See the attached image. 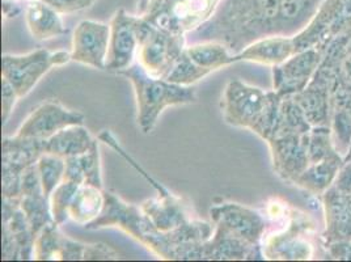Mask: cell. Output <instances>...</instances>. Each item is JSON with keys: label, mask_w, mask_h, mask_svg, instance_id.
<instances>
[{"label": "cell", "mask_w": 351, "mask_h": 262, "mask_svg": "<svg viewBox=\"0 0 351 262\" xmlns=\"http://www.w3.org/2000/svg\"><path fill=\"white\" fill-rule=\"evenodd\" d=\"M280 99L277 92L266 93L241 80H231L223 92L220 108L228 125L254 131L269 141L278 125Z\"/></svg>", "instance_id": "cell-1"}, {"label": "cell", "mask_w": 351, "mask_h": 262, "mask_svg": "<svg viewBox=\"0 0 351 262\" xmlns=\"http://www.w3.org/2000/svg\"><path fill=\"white\" fill-rule=\"evenodd\" d=\"M118 227L139 240L162 260H184V252L169 235L160 233L136 204H126L110 191H105L101 215L86 226L87 230Z\"/></svg>", "instance_id": "cell-2"}, {"label": "cell", "mask_w": 351, "mask_h": 262, "mask_svg": "<svg viewBox=\"0 0 351 262\" xmlns=\"http://www.w3.org/2000/svg\"><path fill=\"white\" fill-rule=\"evenodd\" d=\"M132 82L136 108L138 123L145 134L155 129L159 117L168 106L189 105L197 102V92L193 86H178L167 79L155 78L147 73L139 62L118 73Z\"/></svg>", "instance_id": "cell-3"}, {"label": "cell", "mask_w": 351, "mask_h": 262, "mask_svg": "<svg viewBox=\"0 0 351 262\" xmlns=\"http://www.w3.org/2000/svg\"><path fill=\"white\" fill-rule=\"evenodd\" d=\"M138 38V62L152 76L167 79L186 47L184 34H177L146 19H139Z\"/></svg>", "instance_id": "cell-4"}, {"label": "cell", "mask_w": 351, "mask_h": 262, "mask_svg": "<svg viewBox=\"0 0 351 262\" xmlns=\"http://www.w3.org/2000/svg\"><path fill=\"white\" fill-rule=\"evenodd\" d=\"M69 62H71V53L63 50L50 51L38 49L21 56L4 54L1 57V79H5L15 88L21 99L37 86L45 73Z\"/></svg>", "instance_id": "cell-5"}, {"label": "cell", "mask_w": 351, "mask_h": 262, "mask_svg": "<svg viewBox=\"0 0 351 262\" xmlns=\"http://www.w3.org/2000/svg\"><path fill=\"white\" fill-rule=\"evenodd\" d=\"M45 139L7 136L1 143V190L3 198L21 195V177L27 168L44 155Z\"/></svg>", "instance_id": "cell-6"}, {"label": "cell", "mask_w": 351, "mask_h": 262, "mask_svg": "<svg viewBox=\"0 0 351 262\" xmlns=\"http://www.w3.org/2000/svg\"><path fill=\"white\" fill-rule=\"evenodd\" d=\"M36 236L19 198H3V260L33 259Z\"/></svg>", "instance_id": "cell-7"}, {"label": "cell", "mask_w": 351, "mask_h": 262, "mask_svg": "<svg viewBox=\"0 0 351 262\" xmlns=\"http://www.w3.org/2000/svg\"><path fill=\"white\" fill-rule=\"evenodd\" d=\"M75 125H84V116L82 113L67 109L57 102H46L30 113L16 135L21 138L49 139L58 131Z\"/></svg>", "instance_id": "cell-8"}, {"label": "cell", "mask_w": 351, "mask_h": 262, "mask_svg": "<svg viewBox=\"0 0 351 262\" xmlns=\"http://www.w3.org/2000/svg\"><path fill=\"white\" fill-rule=\"evenodd\" d=\"M210 217L215 226L257 247L265 231L263 218L254 210L234 202H221L210 209Z\"/></svg>", "instance_id": "cell-9"}, {"label": "cell", "mask_w": 351, "mask_h": 262, "mask_svg": "<svg viewBox=\"0 0 351 262\" xmlns=\"http://www.w3.org/2000/svg\"><path fill=\"white\" fill-rule=\"evenodd\" d=\"M110 41V25L86 20L73 30L71 60L105 70Z\"/></svg>", "instance_id": "cell-10"}, {"label": "cell", "mask_w": 351, "mask_h": 262, "mask_svg": "<svg viewBox=\"0 0 351 262\" xmlns=\"http://www.w3.org/2000/svg\"><path fill=\"white\" fill-rule=\"evenodd\" d=\"M139 19L118 11L110 23V41L105 70L121 73L130 67L138 54Z\"/></svg>", "instance_id": "cell-11"}, {"label": "cell", "mask_w": 351, "mask_h": 262, "mask_svg": "<svg viewBox=\"0 0 351 262\" xmlns=\"http://www.w3.org/2000/svg\"><path fill=\"white\" fill-rule=\"evenodd\" d=\"M58 227V224L53 222L38 233L34 241L33 259L40 261L84 260L87 244L66 237Z\"/></svg>", "instance_id": "cell-12"}, {"label": "cell", "mask_w": 351, "mask_h": 262, "mask_svg": "<svg viewBox=\"0 0 351 262\" xmlns=\"http://www.w3.org/2000/svg\"><path fill=\"white\" fill-rule=\"evenodd\" d=\"M293 38L286 36H269L247 46L239 54H234L232 62H253L266 66H278L296 54Z\"/></svg>", "instance_id": "cell-13"}, {"label": "cell", "mask_w": 351, "mask_h": 262, "mask_svg": "<svg viewBox=\"0 0 351 262\" xmlns=\"http://www.w3.org/2000/svg\"><path fill=\"white\" fill-rule=\"evenodd\" d=\"M254 248L215 226L214 235L202 244L201 260H247L253 256Z\"/></svg>", "instance_id": "cell-14"}, {"label": "cell", "mask_w": 351, "mask_h": 262, "mask_svg": "<svg viewBox=\"0 0 351 262\" xmlns=\"http://www.w3.org/2000/svg\"><path fill=\"white\" fill-rule=\"evenodd\" d=\"M95 141L96 139L83 125H75L45 139V154H53L63 159L80 156L87 152Z\"/></svg>", "instance_id": "cell-15"}, {"label": "cell", "mask_w": 351, "mask_h": 262, "mask_svg": "<svg viewBox=\"0 0 351 262\" xmlns=\"http://www.w3.org/2000/svg\"><path fill=\"white\" fill-rule=\"evenodd\" d=\"M25 21L32 36L37 41H46L67 33L59 12L43 0L29 3L25 12Z\"/></svg>", "instance_id": "cell-16"}, {"label": "cell", "mask_w": 351, "mask_h": 262, "mask_svg": "<svg viewBox=\"0 0 351 262\" xmlns=\"http://www.w3.org/2000/svg\"><path fill=\"white\" fill-rule=\"evenodd\" d=\"M105 207V190L93 185L83 184L76 190L69 215L75 223L88 226L101 215Z\"/></svg>", "instance_id": "cell-17"}, {"label": "cell", "mask_w": 351, "mask_h": 262, "mask_svg": "<svg viewBox=\"0 0 351 262\" xmlns=\"http://www.w3.org/2000/svg\"><path fill=\"white\" fill-rule=\"evenodd\" d=\"M185 53L198 66L214 73L232 64V54L226 45L217 41H202L185 47Z\"/></svg>", "instance_id": "cell-18"}, {"label": "cell", "mask_w": 351, "mask_h": 262, "mask_svg": "<svg viewBox=\"0 0 351 262\" xmlns=\"http://www.w3.org/2000/svg\"><path fill=\"white\" fill-rule=\"evenodd\" d=\"M37 169L45 197L50 200L51 193L64 178L66 159L53 154H44L37 161Z\"/></svg>", "instance_id": "cell-19"}, {"label": "cell", "mask_w": 351, "mask_h": 262, "mask_svg": "<svg viewBox=\"0 0 351 262\" xmlns=\"http://www.w3.org/2000/svg\"><path fill=\"white\" fill-rule=\"evenodd\" d=\"M210 73H211L208 70L195 64L184 50L180 58L177 59L172 71L167 76V80L178 86L189 87L195 84L197 82L202 80Z\"/></svg>", "instance_id": "cell-20"}, {"label": "cell", "mask_w": 351, "mask_h": 262, "mask_svg": "<svg viewBox=\"0 0 351 262\" xmlns=\"http://www.w3.org/2000/svg\"><path fill=\"white\" fill-rule=\"evenodd\" d=\"M79 187L80 185L76 182L62 181L56 190L51 193V195H50L51 215L58 226H62L67 219L70 218L69 209H70L73 195H75L76 190L79 189Z\"/></svg>", "instance_id": "cell-21"}, {"label": "cell", "mask_w": 351, "mask_h": 262, "mask_svg": "<svg viewBox=\"0 0 351 262\" xmlns=\"http://www.w3.org/2000/svg\"><path fill=\"white\" fill-rule=\"evenodd\" d=\"M79 159L82 163V168L86 177L84 184L103 189V175H101V163H100V151H99L97 139L86 154L79 156Z\"/></svg>", "instance_id": "cell-22"}, {"label": "cell", "mask_w": 351, "mask_h": 262, "mask_svg": "<svg viewBox=\"0 0 351 262\" xmlns=\"http://www.w3.org/2000/svg\"><path fill=\"white\" fill-rule=\"evenodd\" d=\"M19 95L5 79H1V121L3 125L7 123L8 118L12 115V110L15 108Z\"/></svg>", "instance_id": "cell-23"}, {"label": "cell", "mask_w": 351, "mask_h": 262, "mask_svg": "<svg viewBox=\"0 0 351 262\" xmlns=\"http://www.w3.org/2000/svg\"><path fill=\"white\" fill-rule=\"evenodd\" d=\"M43 1L49 4L59 14H73L90 7L95 0H43Z\"/></svg>", "instance_id": "cell-24"}, {"label": "cell", "mask_w": 351, "mask_h": 262, "mask_svg": "<svg viewBox=\"0 0 351 262\" xmlns=\"http://www.w3.org/2000/svg\"><path fill=\"white\" fill-rule=\"evenodd\" d=\"M119 253L116 252L113 248L97 243V244H87L86 253H84V260H118Z\"/></svg>", "instance_id": "cell-25"}, {"label": "cell", "mask_w": 351, "mask_h": 262, "mask_svg": "<svg viewBox=\"0 0 351 262\" xmlns=\"http://www.w3.org/2000/svg\"><path fill=\"white\" fill-rule=\"evenodd\" d=\"M63 181H71L79 185H83L86 182L84 172L82 168V163L79 156H71L66 159V169H64V178Z\"/></svg>", "instance_id": "cell-26"}]
</instances>
